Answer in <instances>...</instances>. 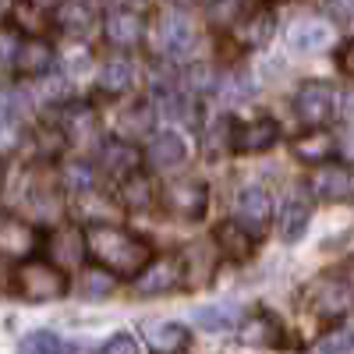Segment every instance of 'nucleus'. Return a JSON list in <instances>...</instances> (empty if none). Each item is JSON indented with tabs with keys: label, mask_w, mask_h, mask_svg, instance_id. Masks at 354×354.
Listing matches in <instances>:
<instances>
[{
	"label": "nucleus",
	"mask_w": 354,
	"mask_h": 354,
	"mask_svg": "<svg viewBox=\"0 0 354 354\" xmlns=\"http://www.w3.org/2000/svg\"><path fill=\"white\" fill-rule=\"evenodd\" d=\"M82 238H85V252L113 277H138V270L153 259L149 241L113 223H88Z\"/></svg>",
	"instance_id": "obj_1"
},
{
	"label": "nucleus",
	"mask_w": 354,
	"mask_h": 354,
	"mask_svg": "<svg viewBox=\"0 0 354 354\" xmlns=\"http://www.w3.org/2000/svg\"><path fill=\"white\" fill-rule=\"evenodd\" d=\"M11 287L25 301H57V298H64V290H68V277H64L61 266L43 262V259H28L15 270Z\"/></svg>",
	"instance_id": "obj_2"
},
{
	"label": "nucleus",
	"mask_w": 354,
	"mask_h": 354,
	"mask_svg": "<svg viewBox=\"0 0 354 354\" xmlns=\"http://www.w3.org/2000/svg\"><path fill=\"white\" fill-rule=\"evenodd\" d=\"M308 188L322 202H351L354 198V167H347V163H326V167H319L312 174Z\"/></svg>",
	"instance_id": "obj_3"
},
{
	"label": "nucleus",
	"mask_w": 354,
	"mask_h": 354,
	"mask_svg": "<svg viewBox=\"0 0 354 354\" xmlns=\"http://www.w3.org/2000/svg\"><path fill=\"white\" fill-rule=\"evenodd\" d=\"M294 106H298V117H301L305 124L319 128V124H326L330 117H333L337 93H333L326 82H308V85H301V93H298V100H294Z\"/></svg>",
	"instance_id": "obj_4"
},
{
	"label": "nucleus",
	"mask_w": 354,
	"mask_h": 354,
	"mask_svg": "<svg viewBox=\"0 0 354 354\" xmlns=\"http://www.w3.org/2000/svg\"><path fill=\"white\" fill-rule=\"evenodd\" d=\"M163 202H167V209H170V213L195 220V216L205 213V205H209V188H205L202 181H192V177H185V181L167 185Z\"/></svg>",
	"instance_id": "obj_5"
},
{
	"label": "nucleus",
	"mask_w": 354,
	"mask_h": 354,
	"mask_svg": "<svg viewBox=\"0 0 354 354\" xmlns=\"http://www.w3.org/2000/svg\"><path fill=\"white\" fill-rule=\"evenodd\" d=\"M216 248L230 262H248L252 252H255V234L245 223H238V220H223L216 227Z\"/></svg>",
	"instance_id": "obj_6"
},
{
	"label": "nucleus",
	"mask_w": 354,
	"mask_h": 354,
	"mask_svg": "<svg viewBox=\"0 0 354 354\" xmlns=\"http://www.w3.org/2000/svg\"><path fill=\"white\" fill-rule=\"evenodd\" d=\"M287 43H290L294 53H319L333 43V25L319 21V18H305L298 25H290Z\"/></svg>",
	"instance_id": "obj_7"
},
{
	"label": "nucleus",
	"mask_w": 354,
	"mask_h": 354,
	"mask_svg": "<svg viewBox=\"0 0 354 354\" xmlns=\"http://www.w3.org/2000/svg\"><path fill=\"white\" fill-rule=\"evenodd\" d=\"M177 283H181V262L177 259H156V262L149 259L138 270V290L142 294H163Z\"/></svg>",
	"instance_id": "obj_8"
},
{
	"label": "nucleus",
	"mask_w": 354,
	"mask_h": 354,
	"mask_svg": "<svg viewBox=\"0 0 354 354\" xmlns=\"http://www.w3.org/2000/svg\"><path fill=\"white\" fill-rule=\"evenodd\" d=\"M270 213H273V202H270V192L266 188L252 185L238 195V216L252 234H262L266 227H270Z\"/></svg>",
	"instance_id": "obj_9"
},
{
	"label": "nucleus",
	"mask_w": 354,
	"mask_h": 354,
	"mask_svg": "<svg viewBox=\"0 0 354 354\" xmlns=\"http://www.w3.org/2000/svg\"><path fill=\"white\" fill-rule=\"evenodd\" d=\"M280 138V128L273 121H252V124H241V128H234L230 135V149L234 153H262V149H270V145Z\"/></svg>",
	"instance_id": "obj_10"
},
{
	"label": "nucleus",
	"mask_w": 354,
	"mask_h": 354,
	"mask_svg": "<svg viewBox=\"0 0 354 354\" xmlns=\"http://www.w3.org/2000/svg\"><path fill=\"white\" fill-rule=\"evenodd\" d=\"M351 308V287L340 280H322L312 290V312L322 319H340Z\"/></svg>",
	"instance_id": "obj_11"
},
{
	"label": "nucleus",
	"mask_w": 354,
	"mask_h": 354,
	"mask_svg": "<svg viewBox=\"0 0 354 354\" xmlns=\"http://www.w3.org/2000/svg\"><path fill=\"white\" fill-rule=\"evenodd\" d=\"M163 50L177 61L195 53V25L185 15H167L163 18Z\"/></svg>",
	"instance_id": "obj_12"
},
{
	"label": "nucleus",
	"mask_w": 354,
	"mask_h": 354,
	"mask_svg": "<svg viewBox=\"0 0 354 354\" xmlns=\"http://www.w3.org/2000/svg\"><path fill=\"white\" fill-rule=\"evenodd\" d=\"M53 61H57L53 46H50V43H43L39 36H32L28 43H21V46L15 50V68H18L21 75H28V78H36V75L50 71V68H53Z\"/></svg>",
	"instance_id": "obj_13"
},
{
	"label": "nucleus",
	"mask_w": 354,
	"mask_h": 354,
	"mask_svg": "<svg viewBox=\"0 0 354 354\" xmlns=\"http://www.w3.org/2000/svg\"><path fill=\"white\" fill-rule=\"evenodd\" d=\"M138 163H142V153L135 149L131 142H106L103 145V153H100V167H103V174H110V177H117L121 181L124 174H131V170H138Z\"/></svg>",
	"instance_id": "obj_14"
},
{
	"label": "nucleus",
	"mask_w": 354,
	"mask_h": 354,
	"mask_svg": "<svg viewBox=\"0 0 354 354\" xmlns=\"http://www.w3.org/2000/svg\"><path fill=\"white\" fill-rule=\"evenodd\" d=\"M333 153H337V135H330V131L312 128L308 135L294 138V156L305 160V163H326Z\"/></svg>",
	"instance_id": "obj_15"
},
{
	"label": "nucleus",
	"mask_w": 354,
	"mask_h": 354,
	"mask_svg": "<svg viewBox=\"0 0 354 354\" xmlns=\"http://www.w3.org/2000/svg\"><path fill=\"white\" fill-rule=\"evenodd\" d=\"M145 32V21L135 11H110L106 15V39L113 46H135Z\"/></svg>",
	"instance_id": "obj_16"
},
{
	"label": "nucleus",
	"mask_w": 354,
	"mask_h": 354,
	"mask_svg": "<svg viewBox=\"0 0 354 354\" xmlns=\"http://www.w3.org/2000/svg\"><path fill=\"white\" fill-rule=\"evenodd\" d=\"M234 32H238V43H245V46H266L273 36V15L266 8H255V11L241 15Z\"/></svg>",
	"instance_id": "obj_17"
},
{
	"label": "nucleus",
	"mask_w": 354,
	"mask_h": 354,
	"mask_svg": "<svg viewBox=\"0 0 354 354\" xmlns=\"http://www.w3.org/2000/svg\"><path fill=\"white\" fill-rule=\"evenodd\" d=\"M185 138L181 135H174V131H163V135H156L153 142H149V149H145V160H149L153 167H160V170H170V167H177L185 160Z\"/></svg>",
	"instance_id": "obj_18"
},
{
	"label": "nucleus",
	"mask_w": 354,
	"mask_h": 354,
	"mask_svg": "<svg viewBox=\"0 0 354 354\" xmlns=\"http://www.w3.org/2000/svg\"><path fill=\"white\" fill-rule=\"evenodd\" d=\"M96 21V8L88 4V0H64L61 8H57V25L64 28L68 36H85L88 28Z\"/></svg>",
	"instance_id": "obj_19"
},
{
	"label": "nucleus",
	"mask_w": 354,
	"mask_h": 354,
	"mask_svg": "<svg viewBox=\"0 0 354 354\" xmlns=\"http://www.w3.org/2000/svg\"><path fill=\"white\" fill-rule=\"evenodd\" d=\"M131 85H135V64L128 61V57H110V61L103 64V71H100V88L121 96Z\"/></svg>",
	"instance_id": "obj_20"
},
{
	"label": "nucleus",
	"mask_w": 354,
	"mask_h": 354,
	"mask_svg": "<svg viewBox=\"0 0 354 354\" xmlns=\"http://www.w3.org/2000/svg\"><path fill=\"white\" fill-rule=\"evenodd\" d=\"M11 21H15L18 32H25V36H43L50 28V15L39 4H32V0H15V4H11Z\"/></svg>",
	"instance_id": "obj_21"
},
{
	"label": "nucleus",
	"mask_w": 354,
	"mask_h": 354,
	"mask_svg": "<svg viewBox=\"0 0 354 354\" xmlns=\"http://www.w3.org/2000/svg\"><path fill=\"white\" fill-rule=\"evenodd\" d=\"M145 337H149V344L156 351H185L188 347V326H181V322H149V330H145Z\"/></svg>",
	"instance_id": "obj_22"
},
{
	"label": "nucleus",
	"mask_w": 354,
	"mask_h": 354,
	"mask_svg": "<svg viewBox=\"0 0 354 354\" xmlns=\"http://www.w3.org/2000/svg\"><path fill=\"white\" fill-rule=\"evenodd\" d=\"M153 121H156V113L149 103H131L121 117H117V128H121L124 138H142V135H149L153 131Z\"/></svg>",
	"instance_id": "obj_23"
},
{
	"label": "nucleus",
	"mask_w": 354,
	"mask_h": 354,
	"mask_svg": "<svg viewBox=\"0 0 354 354\" xmlns=\"http://www.w3.org/2000/svg\"><path fill=\"white\" fill-rule=\"evenodd\" d=\"M36 245V230L25 227L18 220H0V252L8 255H25Z\"/></svg>",
	"instance_id": "obj_24"
},
{
	"label": "nucleus",
	"mask_w": 354,
	"mask_h": 354,
	"mask_svg": "<svg viewBox=\"0 0 354 354\" xmlns=\"http://www.w3.org/2000/svg\"><path fill=\"white\" fill-rule=\"evenodd\" d=\"M117 195H121V202L128 205V209H145V205L153 202V185H149V177L131 170L121 177V188H117Z\"/></svg>",
	"instance_id": "obj_25"
},
{
	"label": "nucleus",
	"mask_w": 354,
	"mask_h": 354,
	"mask_svg": "<svg viewBox=\"0 0 354 354\" xmlns=\"http://www.w3.org/2000/svg\"><path fill=\"white\" fill-rule=\"evenodd\" d=\"M238 319H241L238 305H202V308H195V322L202 330H213V333L238 326Z\"/></svg>",
	"instance_id": "obj_26"
},
{
	"label": "nucleus",
	"mask_w": 354,
	"mask_h": 354,
	"mask_svg": "<svg viewBox=\"0 0 354 354\" xmlns=\"http://www.w3.org/2000/svg\"><path fill=\"white\" fill-rule=\"evenodd\" d=\"M308 227V202L305 198H290L280 213V238L283 241H298Z\"/></svg>",
	"instance_id": "obj_27"
},
{
	"label": "nucleus",
	"mask_w": 354,
	"mask_h": 354,
	"mask_svg": "<svg viewBox=\"0 0 354 354\" xmlns=\"http://www.w3.org/2000/svg\"><path fill=\"white\" fill-rule=\"evenodd\" d=\"M241 340L255 344V347H277L280 344V326L270 315H255V319H248L241 326Z\"/></svg>",
	"instance_id": "obj_28"
},
{
	"label": "nucleus",
	"mask_w": 354,
	"mask_h": 354,
	"mask_svg": "<svg viewBox=\"0 0 354 354\" xmlns=\"http://www.w3.org/2000/svg\"><path fill=\"white\" fill-rule=\"evenodd\" d=\"M230 121L227 117H220V121H213L209 128H205V135H202V149H205V156L209 160H220V156H227V149H230Z\"/></svg>",
	"instance_id": "obj_29"
},
{
	"label": "nucleus",
	"mask_w": 354,
	"mask_h": 354,
	"mask_svg": "<svg viewBox=\"0 0 354 354\" xmlns=\"http://www.w3.org/2000/svg\"><path fill=\"white\" fill-rule=\"evenodd\" d=\"M36 78H39V82H36V96H39L43 103H64V100H68L71 85H68L64 75H57V71L50 68V71H43V75H36Z\"/></svg>",
	"instance_id": "obj_30"
},
{
	"label": "nucleus",
	"mask_w": 354,
	"mask_h": 354,
	"mask_svg": "<svg viewBox=\"0 0 354 354\" xmlns=\"http://www.w3.org/2000/svg\"><path fill=\"white\" fill-rule=\"evenodd\" d=\"M78 344H68L64 337H57V333H46V330H39V333H28L25 340H21V351H28V354H36V351H75Z\"/></svg>",
	"instance_id": "obj_31"
},
{
	"label": "nucleus",
	"mask_w": 354,
	"mask_h": 354,
	"mask_svg": "<svg viewBox=\"0 0 354 354\" xmlns=\"http://www.w3.org/2000/svg\"><path fill=\"white\" fill-rule=\"evenodd\" d=\"M64 128L75 135V138H88L96 131V113L88 110V106H71L68 117H64Z\"/></svg>",
	"instance_id": "obj_32"
},
{
	"label": "nucleus",
	"mask_w": 354,
	"mask_h": 354,
	"mask_svg": "<svg viewBox=\"0 0 354 354\" xmlns=\"http://www.w3.org/2000/svg\"><path fill=\"white\" fill-rule=\"evenodd\" d=\"M64 181H68L71 188H78V192L93 188V185H96V167L85 163V160H75V163L64 167Z\"/></svg>",
	"instance_id": "obj_33"
},
{
	"label": "nucleus",
	"mask_w": 354,
	"mask_h": 354,
	"mask_svg": "<svg viewBox=\"0 0 354 354\" xmlns=\"http://www.w3.org/2000/svg\"><path fill=\"white\" fill-rule=\"evenodd\" d=\"M85 298H106V294L113 290V273L110 270H85Z\"/></svg>",
	"instance_id": "obj_34"
},
{
	"label": "nucleus",
	"mask_w": 354,
	"mask_h": 354,
	"mask_svg": "<svg viewBox=\"0 0 354 354\" xmlns=\"http://www.w3.org/2000/svg\"><path fill=\"white\" fill-rule=\"evenodd\" d=\"M319 351H354V330H337L315 344Z\"/></svg>",
	"instance_id": "obj_35"
},
{
	"label": "nucleus",
	"mask_w": 354,
	"mask_h": 354,
	"mask_svg": "<svg viewBox=\"0 0 354 354\" xmlns=\"http://www.w3.org/2000/svg\"><path fill=\"white\" fill-rule=\"evenodd\" d=\"M61 145H64V131H57V128H43V131H39V149H43V156H57V153H61Z\"/></svg>",
	"instance_id": "obj_36"
},
{
	"label": "nucleus",
	"mask_w": 354,
	"mask_h": 354,
	"mask_svg": "<svg viewBox=\"0 0 354 354\" xmlns=\"http://www.w3.org/2000/svg\"><path fill=\"white\" fill-rule=\"evenodd\" d=\"M188 85H192V88H198V93H209V88L216 85L213 68H202V64H198V68H192V71H188Z\"/></svg>",
	"instance_id": "obj_37"
},
{
	"label": "nucleus",
	"mask_w": 354,
	"mask_h": 354,
	"mask_svg": "<svg viewBox=\"0 0 354 354\" xmlns=\"http://www.w3.org/2000/svg\"><path fill=\"white\" fill-rule=\"evenodd\" d=\"M223 93H227V100H248L252 85H248V78H238V75H230V78L223 82Z\"/></svg>",
	"instance_id": "obj_38"
},
{
	"label": "nucleus",
	"mask_w": 354,
	"mask_h": 354,
	"mask_svg": "<svg viewBox=\"0 0 354 354\" xmlns=\"http://www.w3.org/2000/svg\"><path fill=\"white\" fill-rule=\"evenodd\" d=\"M103 351H106V354H113V351H117V354H135L138 344H135L128 333H117V337H110V340L103 344Z\"/></svg>",
	"instance_id": "obj_39"
},
{
	"label": "nucleus",
	"mask_w": 354,
	"mask_h": 354,
	"mask_svg": "<svg viewBox=\"0 0 354 354\" xmlns=\"http://www.w3.org/2000/svg\"><path fill=\"white\" fill-rule=\"evenodd\" d=\"M15 50H18L15 32H8V28H0V68H4L8 61H15Z\"/></svg>",
	"instance_id": "obj_40"
},
{
	"label": "nucleus",
	"mask_w": 354,
	"mask_h": 354,
	"mask_svg": "<svg viewBox=\"0 0 354 354\" xmlns=\"http://www.w3.org/2000/svg\"><path fill=\"white\" fill-rule=\"evenodd\" d=\"M0 106H4L11 117H25V103H21L18 93H4V96H0Z\"/></svg>",
	"instance_id": "obj_41"
},
{
	"label": "nucleus",
	"mask_w": 354,
	"mask_h": 354,
	"mask_svg": "<svg viewBox=\"0 0 354 354\" xmlns=\"http://www.w3.org/2000/svg\"><path fill=\"white\" fill-rule=\"evenodd\" d=\"M88 68V50H71L68 53V71H82Z\"/></svg>",
	"instance_id": "obj_42"
},
{
	"label": "nucleus",
	"mask_w": 354,
	"mask_h": 354,
	"mask_svg": "<svg viewBox=\"0 0 354 354\" xmlns=\"http://www.w3.org/2000/svg\"><path fill=\"white\" fill-rule=\"evenodd\" d=\"M340 68H344L347 75H354V43H347V46L340 50Z\"/></svg>",
	"instance_id": "obj_43"
},
{
	"label": "nucleus",
	"mask_w": 354,
	"mask_h": 354,
	"mask_svg": "<svg viewBox=\"0 0 354 354\" xmlns=\"http://www.w3.org/2000/svg\"><path fill=\"white\" fill-rule=\"evenodd\" d=\"M340 110H344V117L354 121V88H347V93L340 96Z\"/></svg>",
	"instance_id": "obj_44"
},
{
	"label": "nucleus",
	"mask_w": 354,
	"mask_h": 354,
	"mask_svg": "<svg viewBox=\"0 0 354 354\" xmlns=\"http://www.w3.org/2000/svg\"><path fill=\"white\" fill-rule=\"evenodd\" d=\"M344 153H347V156H354V131L344 138Z\"/></svg>",
	"instance_id": "obj_45"
},
{
	"label": "nucleus",
	"mask_w": 354,
	"mask_h": 354,
	"mask_svg": "<svg viewBox=\"0 0 354 354\" xmlns=\"http://www.w3.org/2000/svg\"><path fill=\"white\" fill-rule=\"evenodd\" d=\"M170 4H181V8H192V4H195V0H170Z\"/></svg>",
	"instance_id": "obj_46"
},
{
	"label": "nucleus",
	"mask_w": 354,
	"mask_h": 354,
	"mask_svg": "<svg viewBox=\"0 0 354 354\" xmlns=\"http://www.w3.org/2000/svg\"><path fill=\"white\" fill-rule=\"evenodd\" d=\"M337 4H344V8H354V0H337Z\"/></svg>",
	"instance_id": "obj_47"
},
{
	"label": "nucleus",
	"mask_w": 354,
	"mask_h": 354,
	"mask_svg": "<svg viewBox=\"0 0 354 354\" xmlns=\"http://www.w3.org/2000/svg\"><path fill=\"white\" fill-rule=\"evenodd\" d=\"M0 11H4V0H0Z\"/></svg>",
	"instance_id": "obj_48"
},
{
	"label": "nucleus",
	"mask_w": 354,
	"mask_h": 354,
	"mask_svg": "<svg viewBox=\"0 0 354 354\" xmlns=\"http://www.w3.org/2000/svg\"><path fill=\"white\" fill-rule=\"evenodd\" d=\"M0 290H4V280H0Z\"/></svg>",
	"instance_id": "obj_49"
},
{
	"label": "nucleus",
	"mask_w": 354,
	"mask_h": 354,
	"mask_svg": "<svg viewBox=\"0 0 354 354\" xmlns=\"http://www.w3.org/2000/svg\"><path fill=\"white\" fill-rule=\"evenodd\" d=\"M0 135H4V128H0Z\"/></svg>",
	"instance_id": "obj_50"
},
{
	"label": "nucleus",
	"mask_w": 354,
	"mask_h": 354,
	"mask_svg": "<svg viewBox=\"0 0 354 354\" xmlns=\"http://www.w3.org/2000/svg\"><path fill=\"white\" fill-rule=\"evenodd\" d=\"M351 277H354V273H351Z\"/></svg>",
	"instance_id": "obj_51"
}]
</instances>
